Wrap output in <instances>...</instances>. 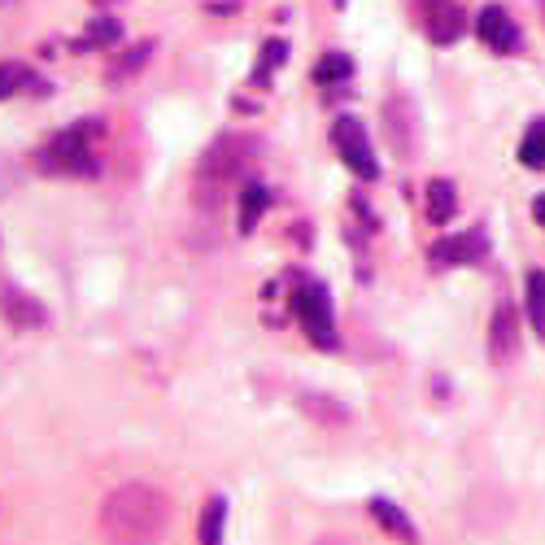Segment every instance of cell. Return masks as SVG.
<instances>
[{"instance_id": "44dd1931", "label": "cell", "mask_w": 545, "mask_h": 545, "mask_svg": "<svg viewBox=\"0 0 545 545\" xmlns=\"http://www.w3.org/2000/svg\"><path fill=\"white\" fill-rule=\"evenodd\" d=\"M280 62H284V44L271 40V44H266V53H262V62H258V79H266V75H271V66H280Z\"/></svg>"}, {"instance_id": "2e32d148", "label": "cell", "mask_w": 545, "mask_h": 545, "mask_svg": "<svg viewBox=\"0 0 545 545\" xmlns=\"http://www.w3.org/2000/svg\"><path fill=\"white\" fill-rule=\"evenodd\" d=\"M519 162H524V166H545V118H537V123L528 127L524 144H519Z\"/></svg>"}, {"instance_id": "ffe728a7", "label": "cell", "mask_w": 545, "mask_h": 545, "mask_svg": "<svg viewBox=\"0 0 545 545\" xmlns=\"http://www.w3.org/2000/svg\"><path fill=\"white\" fill-rule=\"evenodd\" d=\"M144 57H149V44H140V48H131V53L123 57V62H118L114 70H109V79H123V75H131V70H136Z\"/></svg>"}, {"instance_id": "7a4b0ae2", "label": "cell", "mask_w": 545, "mask_h": 545, "mask_svg": "<svg viewBox=\"0 0 545 545\" xmlns=\"http://www.w3.org/2000/svg\"><path fill=\"white\" fill-rule=\"evenodd\" d=\"M253 153H258V144H253L249 136H218L210 149H205L201 166H197V192H201V201L223 197V188H232L236 179L249 171Z\"/></svg>"}, {"instance_id": "cb8c5ba5", "label": "cell", "mask_w": 545, "mask_h": 545, "mask_svg": "<svg viewBox=\"0 0 545 545\" xmlns=\"http://www.w3.org/2000/svg\"><path fill=\"white\" fill-rule=\"evenodd\" d=\"M541 14H545V0H541Z\"/></svg>"}, {"instance_id": "603a6c76", "label": "cell", "mask_w": 545, "mask_h": 545, "mask_svg": "<svg viewBox=\"0 0 545 545\" xmlns=\"http://www.w3.org/2000/svg\"><path fill=\"white\" fill-rule=\"evenodd\" d=\"M0 5H14V0H0Z\"/></svg>"}, {"instance_id": "52a82bcc", "label": "cell", "mask_w": 545, "mask_h": 545, "mask_svg": "<svg viewBox=\"0 0 545 545\" xmlns=\"http://www.w3.org/2000/svg\"><path fill=\"white\" fill-rule=\"evenodd\" d=\"M476 31H480V40L493 48V53H519V27H515V18L506 14L502 5H489V9H480V18H476Z\"/></svg>"}, {"instance_id": "ba28073f", "label": "cell", "mask_w": 545, "mask_h": 545, "mask_svg": "<svg viewBox=\"0 0 545 545\" xmlns=\"http://www.w3.org/2000/svg\"><path fill=\"white\" fill-rule=\"evenodd\" d=\"M489 354H493V362H511V358L519 354V314H515L511 301H502V306L493 310Z\"/></svg>"}, {"instance_id": "5bb4252c", "label": "cell", "mask_w": 545, "mask_h": 545, "mask_svg": "<svg viewBox=\"0 0 545 545\" xmlns=\"http://www.w3.org/2000/svg\"><path fill=\"white\" fill-rule=\"evenodd\" d=\"M266 205H271V192H266L262 184H249L245 197H240V232H253V227H258Z\"/></svg>"}, {"instance_id": "ac0fdd59", "label": "cell", "mask_w": 545, "mask_h": 545, "mask_svg": "<svg viewBox=\"0 0 545 545\" xmlns=\"http://www.w3.org/2000/svg\"><path fill=\"white\" fill-rule=\"evenodd\" d=\"M528 314H532V327L545 336V271L528 275Z\"/></svg>"}, {"instance_id": "5b68a950", "label": "cell", "mask_w": 545, "mask_h": 545, "mask_svg": "<svg viewBox=\"0 0 545 545\" xmlns=\"http://www.w3.org/2000/svg\"><path fill=\"white\" fill-rule=\"evenodd\" d=\"M332 144H336V153H341V162L358 179H367V184H371V179H380V162H375L367 127H362L358 118H336V123H332Z\"/></svg>"}, {"instance_id": "d6986e66", "label": "cell", "mask_w": 545, "mask_h": 545, "mask_svg": "<svg viewBox=\"0 0 545 545\" xmlns=\"http://www.w3.org/2000/svg\"><path fill=\"white\" fill-rule=\"evenodd\" d=\"M118 35H123V27H118L114 18H96L88 27V40H83V48H114Z\"/></svg>"}, {"instance_id": "30bf717a", "label": "cell", "mask_w": 545, "mask_h": 545, "mask_svg": "<svg viewBox=\"0 0 545 545\" xmlns=\"http://www.w3.org/2000/svg\"><path fill=\"white\" fill-rule=\"evenodd\" d=\"M0 306H5L9 323H14V327H27V332H31V327H44V319H48L40 301H31L27 293H22V288H5V293H0Z\"/></svg>"}, {"instance_id": "8fae6325", "label": "cell", "mask_w": 545, "mask_h": 545, "mask_svg": "<svg viewBox=\"0 0 545 545\" xmlns=\"http://www.w3.org/2000/svg\"><path fill=\"white\" fill-rule=\"evenodd\" d=\"M371 515H375V524H380L384 532H393L397 541H406V545H415V541H419V532H415V524H410V515H406V511H397L393 502L371 498Z\"/></svg>"}, {"instance_id": "9a60e30c", "label": "cell", "mask_w": 545, "mask_h": 545, "mask_svg": "<svg viewBox=\"0 0 545 545\" xmlns=\"http://www.w3.org/2000/svg\"><path fill=\"white\" fill-rule=\"evenodd\" d=\"M223 524H227V502L210 498L201 511V545H218L223 541Z\"/></svg>"}, {"instance_id": "e0dca14e", "label": "cell", "mask_w": 545, "mask_h": 545, "mask_svg": "<svg viewBox=\"0 0 545 545\" xmlns=\"http://www.w3.org/2000/svg\"><path fill=\"white\" fill-rule=\"evenodd\" d=\"M349 75H354V62H349L345 53H327V57H319V66H314V79L319 83H341Z\"/></svg>"}, {"instance_id": "6da1fadb", "label": "cell", "mask_w": 545, "mask_h": 545, "mask_svg": "<svg viewBox=\"0 0 545 545\" xmlns=\"http://www.w3.org/2000/svg\"><path fill=\"white\" fill-rule=\"evenodd\" d=\"M171 502L153 484H123L101 506V528L114 545H153L166 532Z\"/></svg>"}, {"instance_id": "4fadbf2b", "label": "cell", "mask_w": 545, "mask_h": 545, "mask_svg": "<svg viewBox=\"0 0 545 545\" xmlns=\"http://www.w3.org/2000/svg\"><path fill=\"white\" fill-rule=\"evenodd\" d=\"M454 210H458V201H454L450 179H436V184H428V218H432V223H450Z\"/></svg>"}, {"instance_id": "3957f363", "label": "cell", "mask_w": 545, "mask_h": 545, "mask_svg": "<svg viewBox=\"0 0 545 545\" xmlns=\"http://www.w3.org/2000/svg\"><path fill=\"white\" fill-rule=\"evenodd\" d=\"M96 131H101L96 123L62 131V136L40 153V166H44V171H57V175H92L96 171V157H92V136H96Z\"/></svg>"}, {"instance_id": "7402d4cb", "label": "cell", "mask_w": 545, "mask_h": 545, "mask_svg": "<svg viewBox=\"0 0 545 545\" xmlns=\"http://www.w3.org/2000/svg\"><path fill=\"white\" fill-rule=\"evenodd\" d=\"M532 214H537V223L545 227V197H537V205H532Z\"/></svg>"}, {"instance_id": "7c38bea8", "label": "cell", "mask_w": 545, "mask_h": 545, "mask_svg": "<svg viewBox=\"0 0 545 545\" xmlns=\"http://www.w3.org/2000/svg\"><path fill=\"white\" fill-rule=\"evenodd\" d=\"M31 88H40V79H35L31 66H22V62L0 66V101H5V96H18V92H31Z\"/></svg>"}, {"instance_id": "277c9868", "label": "cell", "mask_w": 545, "mask_h": 545, "mask_svg": "<svg viewBox=\"0 0 545 545\" xmlns=\"http://www.w3.org/2000/svg\"><path fill=\"white\" fill-rule=\"evenodd\" d=\"M293 310L301 327H306V336L314 345L332 349L336 345V319H332V297H327V288L319 280H297L293 288Z\"/></svg>"}, {"instance_id": "8992f818", "label": "cell", "mask_w": 545, "mask_h": 545, "mask_svg": "<svg viewBox=\"0 0 545 545\" xmlns=\"http://www.w3.org/2000/svg\"><path fill=\"white\" fill-rule=\"evenodd\" d=\"M423 27L432 44H454L467 31V18L454 0H423Z\"/></svg>"}, {"instance_id": "9c48e42d", "label": "cell", "mask_w": 545, "mask_h": 545, "mask_svg": "<svg viewBox=\"0 0 545 545\" xmlns=\"http://www.w3.org/2000/svg\"><path fill=\"white\" fill-rule=\"evenodd\" d=\"M489 245H484V232H467V236H450L432 245V262L441 266H458V262H480Z\"/></svg>"}]
</instances>
